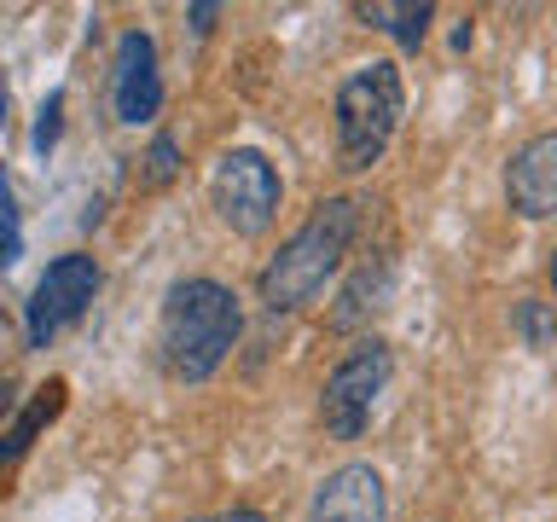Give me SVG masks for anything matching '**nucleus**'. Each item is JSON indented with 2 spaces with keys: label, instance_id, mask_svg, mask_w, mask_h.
<instances>
[{
  "label": "nucleus",
  "instance_id": "1",
  "mask_svg": "<svg viewBox=\"0 0 557 522\" xmlns=\"http://www.w3.org/2000/svg\"><path fill=\"white\" fill-rule=\"evenodd\" d=\"M244 331V313H238V296L221 285V278H181L169 285L163 296V360L181 383H209L226 365Z\"/></svg>",
  "mask_w": 557,
  "mask_h": 522
},
{
  "label": "nucleus",
  "instance_id": "2",
  "mask_svg": "<svg viewBox=\"0 0 557 522\" xmlns=\"http://www.w3.org/2000/svg\"><path fill=\"white\" fill-rule=\"evenodd\" d=\"M360 233V203L355 198H325L296 233L278 244V256L261 268V308L268 313H296L302 302L325 290V278L343 268L348 244Z\"/></svg>",
  "mask_w": 557,
  "mask_h": 522
},
{
  "label": "nucleus",
  "instance_id": "3",
  "mask_svg": "<svg viewBox=\"0 0 557 522\" xmlns=\"http://www.w3.org/2000/svg\"><path fill=\"white\" fill-rule=\"evenodd\" d=\"M400 111H407V82H400V70L389 59L360 64L337 87V163H343V174H366L389 151Z\"/></svg>",
  "mask_w": 557,
  "mask_h": 522
},
{
  "label": "nucleus",
  "instance_id": "4",
  "mask_svg": "<svg viewBox=\"0 0 557 522\" xmlns=\"http://www.w3.org/2000/svg\"><path fill=\"white\" fill-rule=\"evenodd\" d=\"M389 377H395L389 343L360 337L337 365H331V377H325V389H320V424L337 435V442H360V430L372 424L377 395L389 389Z\"/></svg>",
  "mask_w": 557,
  "mask_h": 522
},
{
  "label": "nucleus",
  "instance_id": "5",
  "mask_svg": "<svg viewBox=\"0 0 557 522\" xmlns=\"http://www.w3.org/2000/svg\"><path fill=\"white\" fill-rule=\"evenodd\" d=\"M278 198H285V181H278V169L250 146L226 151L215 163V174H209V203H215V215L233 226L238 238L268 233L273 215H278Z\"/></svg>",
  "mask_w": 557,
  "mask_h": 522
},
{
  "label": "nucleus",
  "instance_id": "6",
  "mask_svg": "<svg viewBox=\"0 0 557 522\" xmlns=\"http://www.w3.org/2000/svg\"><path fill=\"white\" fill-rule=\"evenodd\" d=\"M94 296H99V261H94V256L70 250V256H59V261H47V273L35 278L29 308H24V337H29V348H47L64 325H76Z\"/></svg>",
  "mask_w": 557,
  "mask_h": 522
},
{
  "label": "nucleus",
  "instance_id": "7",
  "mask_svg": "<svg viewBox=\"0 0 557 522\" xmlns=\"http://www.w3.org/2000/svg\"><path fill=\"white\" fill-rule=\"evenodd\" d=\"M111 111L116 122H151L163 111V76H157V41L146 29H122L116 35V59H111Z\"/></svg>",
  "mask_w": 557,
  "mask_h": 522
},
{
  "label": "nucleus",
  "instance_id": "8",
  "mask_svg": "<svg viewBox=\"0 0 557 522\" xmlns=\"http://www.w3.org/2000/svg\"><path fill=\"white\" fill-rule=\"evenodd\" d=\"M505 203L522 221L557 215V128L534 134L529 146H517V157L505 163Z\"/></svg>",
  "mask_w": 557,
  "mask_h": 522
},
{
  "label": "nucleus",
  "instance_id": "9",
  "mask_svg": "<svg viewBox=\"0 0 557 522\" xmlns=\"http://www.w3.org/2000/svg\"><path fill=\"white\" fill-rule=\"evenodd\" d=\"M308 522H389V499H383V476L372 464H337L320 482L308 505Z\"/></svg>",
  "mask_w": 557,
  "mask_h": 522
},
{
  "label": "nucleus",
  "instance_id": "10",
  "mask_svg": "<svg viewBox=\"0 0 557 522\" xmlns=\"http://www.w3.org/2000/svg\"><path fill=\"white\" fill-rule=\"evenodd\" d=\"M389 290H395V261H389V256L360 261V273L348 278L343 296H337V308H331V325H337V331H355V325H366L372 313L389 308Z\"/></svg>",
  "mask_w": 557,
  "mask_h": 522
},
{
  "label": "nucleus",
  "instance_id": "11",
  "mask_svg": "<svg viewBox=\"0 0 557 522\" xmlns=\"http://www.w3.org/2000/svg\"><path fill=\"white\" fill-rule=\"evenodd\" d=\"M59 407H64V383H47V389H35V400L12 418V430H0V464L24 459L35 435H41L52 418H59Z\"/></svg>",
  "mask_w": 557,
  "mask_h": 522
},
{
  "label": "nucleus",
  "instance_id": "12",
  "mask_svg": "<svg viewBox=\"0 0 557 522\" xmlns=\"http://www.w3.org/2000/svg\"><path fill=\"white\" fill-rule=\"evenodd\" d=\"M360 17H366V24H377V29H389L395 41L412 52V47L430 35V17H435V7H430V0H400V7H383V0H366V7H360Z\"/></svg>",
  "mask_w": 557,
  "mask_h": 522
},
{
  "label": "nucleus",
  "instance_id": "13",
  "mask_svg": "<svg viewBox=\"0 0 557 522\" xmlns=\"http://www.w3.org/2000/svg\"><path fill=\"white\" fill-rule=\"evenodd\" d=\"M511 325H517L522 348H557V313L546 302H517Z\"/></svg>",
  "mask_w": 557,
  "mask_h": 522
},
{
  "label": "nucleus",
  "instance_id": "14",
  "mask_svg": "<svg viewBox=\"0 0 557 522\" xmlns=\"http://www.w3.org/2000/svg\"><path fill=\"white\" fill-rule=\"evenodd\" d=\"M17 256H24V221H17L12 181H7V169H0V268H12Z\"/></svg>",
  "mask_w": 557,
  "mask_h": 522
},
{
  "label": "nucleus",
  "instance_id": "15",
  "mask_svg": "<svg viewBox=\"0 0 557 522\" xmlns=\"http://www.w3.org/2000/svg\"><path fill=\"white\" fill-rule=\"evenodd\" d=\"M174 174H181V146H174V134H157L146 151V186H169Z\"/></svg>",
  "mask_w": 557,
  "mask_h": 522
},
{
  "label": "nucleus",
  "instance_id": "16",
  "mask_svg": "<svg viewBox=\"0 0 557 522\" xmlns=\"http://www.w3.org/2000/svg\"><path fill=\"white\" fill-rule=\"evenodd\" d=\"M59 116H64V94H47L41 111H35V151H41V157L59 146V128H64Z\"/></svg>",
  "mask_w": 557,
  "mask_h": 522
},
{
  "label": "nucleus",
  "instance_id": "17",
  "mask_svg": "<svg viewBox=\"0 0 557 522\" xmlns=\"http://www.w3.org/2000/svg\"><path fill=\"white\" fill-rule=\"evenodd\" d=\"M215 17H221L215 0H198V7H186V24H191V35H209V29H215Z\"/></svg>",
  "mask_w": 557,
  "mask_h": 522
},
{
  "label": "nucleus",
  "instance_id": "18",
  "mask_svg": "<svg viewBox=\"0 0 557 522\" xmlns=\"http://www.w3.org/2000/svg\"><path fill=\"white\" fill-rule=\"evenodd\" d=\"M226 522H268V517H261V511H250V505H244V511H233Z\"/></svg>",
  "mask_w": 557,
  "mask_h": 522
},
{
  "label": "nucleus",
  "instance_id": "19",
  "mask_svg": "<svg viewBox=\"0 0 557 522\" xmlns=\"http://www.w3.org/2000/svg\"><path fill=\"white\" fill-rule=\"evenodd\" d=\"M552 285H557V250H552Z\"/></svg>",
  "mask_w": 557,
  "mask_h": 522
},
{
  "label": "nucleus",
  "instance_id": "20",
  "mask_svg": "<svg viewBox=\"0 0 557 522\" xmlns=\"http://www.w3.org/2000/svg\"><path fill=\"white\" fill-rule=\"evenodd\" d=\"M191 522H203V517H191Z\"/></svg>",
  "mask_w": 557,
  "mask_h": 522
}]
</instances>
